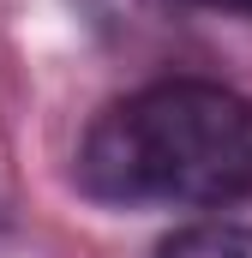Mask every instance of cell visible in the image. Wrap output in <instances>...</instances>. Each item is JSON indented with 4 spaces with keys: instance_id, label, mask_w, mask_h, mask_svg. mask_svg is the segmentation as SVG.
Segmentation results:
<instances>
[{
    "instance_id": "1",
    "label": "cell",
    "mask_w": 252,
    "mask_h": 258,
    "mask_svg": "<svg viewBox=\"0 0 252 258\" xmlns=\"http://www.w3.org/2000/svg\"><path fill=\"white\" fill-rule=\"evenodd\" d=\"M78 180L102 204H240L252 198V102L204 78L144 84L90 120Z\"/></svg>"
},
{
    "instance_id": "2",
    "label": "cell",
    "mask_w": 252,
    "mask_h": 258,
    "mask_svg": "<svg viewBox=\"0 0 252 258\" xmlns=\"http://www.w3.org/2000/svg\"><path fill=\"white\" fill-rule=\"evenodd\" d=\"M162 258H252V228H228V222H198L180 228Z\"/></svg>"
},
{
    "instance_id": "3",
    "label": "cell",
    "mask_w": 252,
    "mask_h": 258,
    "mask_svg": "<svg viewBox=\"0 0 252 258\" xmlns=\"http://www.w3.org/2000/svg\"><path fill=\"white\" fill-rule=\"evenodd\" d=\"M198 6H222V12H252V0H198Z\"/></svg>"
}]
</instances>
